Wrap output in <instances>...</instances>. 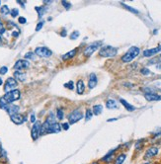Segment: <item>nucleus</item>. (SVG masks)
<instances>
[{
    "label": "nucleus",
    "instance_id": "nucleus-1",
    "mask_svg": "<svg viewBox=\"0 0 161 164\" xmlns=\"http://www.w3.org/2000/svg\"><path fill=\"white\" fill-rule=\"evenodd\" d=\"M140 50L138 49L137 47L130 48L129 50L123 55L122 60L124 61V62H130V61H133L136 56L140 55Z\"/></svg>",
    "mask_w": 161,
    "mask_h": 164
},
{
    "label": "nucleus",
    "instance_id": "nucleus-2",
    "mask_svg": "<svg viewBox=\"0 0 161 164\" xmlns=\"http://www.w3.org/2000/svg\"><path fill=\"white\" fill-rule=\"evenodd\" d=\"M118 53V49L112 45H105L102 47L99 50V55L103 58H114Z\"/></svg>",
    "mask_w": 161,
    "mask_h": 164
},
{
    "label": "nucleus",
    "instance_id": "nucleus-3",
    "mask_svg": "<svg viewBox=\"0 0 161 164\" xmlns=\"http://www.w3.org/2000/svg\"><path fill=\"white\" fill-rule=\"evenodd\" d=\"M102 45H103L102 41H97V42L92 43V44H90L89 45L86 47V49L84 50L83 55H85L86 58H89V56H91L93 55L98 49H101V48H102Z\"/></svg>",
    "mask_w": 161,
    "mask_h": 164
},
{
    "label": "nucleus",
    "instance_id": "nucleus-4",
    "mask_svg": "<svg viewBox=\"0 0 161 164\" xmlns=\"http://www.w3.org/2000/svg\"><path fill=\"white\" fill-rule=\"evenodd\" d=\"M20 96H21L20 91H19L18 89H14V90L10 91V92L5 93L3 98L7 101V103L10 104V103H12V102L18 100V99H20Z\"/></svg>",
    "mask_w": 161,
    "mask_h": 164
},
{
    "label": "nucleus",
    "instance_id": "nucleus-5",
    "mask_svg": "<svg viewBox=\"0 0 161 164\" xmlns=\"http://www.w3.org/2000/svg\"><path fill=\"white\" fill-rule=\"evenodd\" d=\"M82 118H83L82 113L79 111V110H74V111H72L69 114V116H68V122H69V124H75L79 122Z\"/></svg>",
    "mask_w": 161,
    "mask_h": 164
},
{
    "label": "nucleus",
    "instance_id": "nucleus-6",
    "mask_svg": "<svg viewBox=\"0 0 161 164\" xmlns=\"http://www.w3.org/2000/svg\"><path fill=\"white\" fill-rule=\"evenodd\" d=\"M35 53L41 58H50L53 55V52L46 47H39L35 50Z\"/></svg>",
    "mask_w": 161,
    "mask_h": 164
},
{
    "label": "nucleus",
    "instance_id": "nucleus-7",
    "mask_svg": "<svg viewBox=\"0 0 161 164\" xmlns=\"http://www.w3.org/2000/svg\"><path fill=\"white\" fill-rule=\"evenodd\" d=\"M18 85V82L17 80L15 78H13V77H9L7 80H6V83H5L4 85V91L5 92H10V91L14 90V88L17 87Z\"/></svg>",
    "mask_w": 161,
    "mask_h": 164
},
{
    "label": "nucleus",
    "instance_id": "nucleus-8",
    "mask_svg": "<svg viewBox=\"0 0 161 164\" xmlns=\"http://www.w3.org/2000/svg\"><path fill=\"white\" fill-rule=\"evenodd\" d=\"M41 128H42V124H41V122H36L34 124V126H33V128L31 130V136L34 141H36V139L41 136Z\"/></svg>",
    "mask_w": 161,
    "mask_h": 164
},
{
    "label": "nucleus",
    "instance_id": "nucleus-9",
    "mask_svg": "<svg viewBox=\"0 0 161 164\" xmlns=\"http://www.w3.org/2000/svg\"><path fill=\"white\" fill-rule=\"evenodd\" d=\"M30 66V62L27 60H20L18 61H16V63L14 64V69L15 70H18V71H21L23 70V69H26L28 68Z\"/></svg>",
    "mask_w": 161,
    "mask_h": 164
},
{
    "label": "nucleus",
    "instance_id": "nucleus-10",
    "mask_svg": "<svg viewBox=\"0 0 161 164\" xmlns=\"http://www.w3.org/2000/svg\"><path fill=\"white\" fill-rule=\"evenodd\" d=\"M10 118H11V121H12L14 124H16V125H22V124L27 120V118L25 117V116H23L21 114L12 115V116H10Z\"/></svg>",
    "mask_w": 161,
    "mask_h": 164
},
{
    "label": "nucleus",
    "instance_id": "nucleus-11",
    "mask_svg": "<svg viewBox=\"0 0 161 164\" xmlns=\"http://www.w3.org/2000/svg\"><path fill=\"white\" fill-rule=\"evenodd\" d=\"M159 52H161V45H158L156 48H153V49H148V50H145L143 52V56H145V58H151V56H153L154 55H156Z\"/></svg>",
    "mask_w": 161,
    "mask_h": 164
},
{
    "label": "nucleus",
    "instance_id": "nucleus-12",
    "mask_svg": "<svg viewBox=\"0 0 161 164\" xmlns=\"http://www.w3.org/2000/svg\"><path fill=\"white\" fill-rule=\"evenodd\" d=\"M158 151H159V150H158L157 147H155V146H152V147H150V148H148L146 150L145 154H144V159L147 160V159H149V158L154 157L155 155L158 154Z\"/></svg>",
    "mask_w": 161,
    "mask_h": 164
},
{
    "label": "nucleus",
    "instance_id": "nucleus-13",
    "mask_svg": "<svg viewBox=\"0 0 161 164\" xmlns=\"http://www.w3.org/2000/svg\"><path fill=\"white\" fill-rule=\"evenodd\" d=\"M61 131V125H59L58 123H54L48 128L46 133H57Z\"/></svg>",
    "mask_w": 161,
    "mask_h": 164
},
{
    "label": "nucleus",
    "instance_id": "nucleus-14",
    "mask_svg": "<svg viewBox=\"0 0 161 164\" xmlns=\"http://www.w3.org/2000/svg\"><path fill=\"white\" fill-rule=\"evenodd\" d=\"M144 97L147 101H159L161 100V96L158 95V94H155L153 92H147L145 93V95H144Z\"/></svg>",
    "mask_w": 161,
    "mask_h": 164
},
{
    "label": "nucleus",
    "instance_id": "nucleus-15",
    "mask_svg": "<svg viewBox=\"0 0 161 164\" xmlns=\"http://www.w3.org/2000/svg\"><path fill=\"white\" fill-rule=\"evenodd\" d=\"M98 80H97V76L95 73H91L89 76V81H88V87L90 89H93L95 86L97 85Z\"/></svg>",
    "mask_w": 161,
    "mask_h": 164
},
{
    "label": "nucleus",
    "instance_id": "nucleus-16",
    "mask_svg": "<svg viewBox=\"0 0 161 164\" xmlns=\"http://www.w3.org/2000/svg\"><path fill=\"white\" fill-rule=\"evenodd\" d=\"M19 106H17V105H12V104H9L8 105V107L6 108V111L7 113L9 114L10 116L12 115H15V114H18L19 112Z\"/></svg>",
    "mask_w": 161,
    "mask_h": 164
},
{
    "label": "nucleus",
    "instance_id": "nucleus-17",
    "mask_svg": "<svg viewBox=\"0 0 161 164\" xmlns=\"http://www.w3.org/2000/svg\"><path fill=\"white\" fill-rule=\"evenodd\" d=\"M14 78L16 80H19V81H21V82H23V81H25L26 78H27V75L25 72H22V71H18V70H16L14 72Z\"/></svg>",
    "mask_w": 161,
    "mask_h": 164
},
{
    "label": "nucleus",
    "instance_id": "nucleus-18",
    "mask_svg": "<svg viewBox=\"0 0 161 164\" xmlns=\"http://www.w3.org/2000/svg\"><path fill=\"white\" fill-rule=\"evenodd\" d=\"M84 90H85V84L82 80H78L77 83H76V92L79 95L84 93Z\"/></svg>",
    "mask_w": 161,
    "mask_h": 164
},
{
    "label": "nucleus",
    "instance_id": "nucleus-19",
    "mask_svg": "<svg viewBox=\"0 0 161 164\" xmlns=\"http://www.w3.org/2000/svg\"><path fill=\"white\" fill-rule=\"evenodd\" d=\"M120 102H121V104H122L123 106H124L125 108L127 109L129 112H133V111H135V107L133 106L132 104H130L128 101H125V99H121V100H120Z\"/></svg>",
    "mask_w": 161,
    "mask_h": 164
},
{
    "label": "nucleus",
    "instance_id": "nucleus-20",
    "mask_svg": "<svg viewBox=\"0 0 161 164\" xmlns=\"http://www.w3.org/2000/svg\"><path fill=\"white\" fill-rule=\"evenodd\" d=\"M106 106H107L108 109H117L118 108V103L114 100V99H109V100L106 102Z\"/></svg>",
    "mask_w": 161,
    "mask_h": 164
},
{
    "label": "nucleus",
    "instance_id": "nucleus-21",
    "mask_svg": "<svg viewBox=\"0 0 161 164\" xmlns=\"http://www.w3.org/2000/svg\"><path fill=\"white\" fill-rule=\"evenodd\" d=\"M76 53H77V49H74L72 50H70V52H68L67 53H65L62 56V60H70V58H72L73 56H75Z\"/></svg>",
    "mask_w": 161,
    "mask_h": 164
},
{
    "label": "nucleus",
    "instance_id": "nucleus-22",
    "mask_svg": "<svg viewBox=\"0 0 161 164\" xmlns=\"http://www.w3.org/2000/svg\"><path fill=\"white\" fill-rule=\"evenodd\" d=\"M102 111H103V106L99 104L93 106V111H92V113H93V115H100Z\"/></svg>",
    "mask_w": 161,
    "mask_h": 164
},
{
    "label": "nucleus",
    "instance_id": "nucleus-23",
    "mask_svg": "<svg viewBox=\"0 0 161 164\" xmlns=\"http://www.w3.org/2000/svg\"><path fill=\"white\" fill-rule=\"evenodd\" d=\"M125 158H127V155H125V153H122V154H120L119 156L116 158L115 164H123V163H124V161H125Z\"/></svg>",
    "mask_w": 161,
    "mask_h": 164
},
{
    "label": "nucleus",
    "instance_id": "nucleus-24",
    "mask_svg": "<svg viewBox=\"0 0 161 164\" xmlns=\"http://www.w3.org/2000/svg\"><path fill=\"white\" fill-rule=\"evenodd\" d=\"M46 122H47L48 125H53V124L56 123V116H54V114H53V113H50V115L48 116Z\"/></svg>",
    "mask_w": 161,
    "mask_h": 164
},
{
    "label": "nucleus",
    "instance_id": "nucleus-25",
    "mask_svg": "<svg viewBox=\"0 0 161 164\" xmlns=\"http://www.w3.org/2000/svg\"><path fill=\"white\" fill-rule=\"evenodd\" d=\"M8 105H9V103H7V101L5 100L3 97L0 98V108L3 109V110H6V108L8 107Z\"/></svg>",
    "mask_w": 161,
    "mask_h": 164
},
{
    "label": "nucleus",
    "instance_id": "nucleus-26",
    "mask_svg": "<svg viewBox=\"0 0 161 164\" xmlns=\"http://www.w3.org/2000/svg\"><path fill=\"white\" fill-rule=\"evenodd\" d=\"M0 12H1L2 15H8L10 13V9L7 5H4V6H2V8L0 9Z\"/></svg>",
    "mask_w": 161,
    "mask_h": 164
},
{
    "label": "nucleus",
    "instance_id": "nucleus-27",
    "mask_svg": "<svg viewBox=\"0 0 161 164\" xmlns=\"http://www.w3.org/2000/svg\"><path fill=\"white\" fill-rule=\"evenodd\" d=\"M92 117H93V113H92V111L90 109H87L85 113V120L88 122V121L92 119Z\"/></svg>",
    "mask_w": 161,
    "mask_h": 164
},
{
    "label": "nucleus",
    "instance_id": "nucleus-28",
    "mask_svg": "<svg viewBox=\"0 0 161 164\" xmlns=\"http://www.w3.org/2000/svg\"><path fill=\"white\" fill-rule=\"evenodd\" d=\"M122 5H123V6H124L127 10H129V11L133 12V13H135V14H137V13H138V10H136V9H135V8H133V7L129 6V5L124 4V3H122Z\"/></svg>",
    "mask_w": 161,
    "mask_h": 164
},
{
    "label": "nucleus",
    "instance_id": "nucleus-29",
    "mask_svg": "<svg viewBox=\"0 0 161 164\" xmlns=\"http://www.w3.org/2000/svg\"><path fill=\"white\" fill-rule=\"evenodd\" d=\"M56 118L58 120H62L63 119V110L62 109H58L56 112Z\"/></svg>",
    "mask_w": 161,
    "mask_h": 164
},
{
    "label": "nucleus",
    "instance_id": "nucleus-30",
    "mask_svg": "<svg viewBox=\"0 0 161 164\" xmlns=\"http://www.w3.org/2000/svg\"><path fill=\"white\" fill-rule=\"evenodd\" d=\"M36 11L39 13V18H42V16H43V13H45V8L43 7H36Z\"/></svg>",
    "mask_w": 161,
    "mask_h": 164
},
{
    "label": "nucleus",
    "instance_id": "nucleus-31",
    "mask_svg": "<svg viewBox=\"0 0 161 164\" xmlns=\"http://www.w3.org/2000/svg\"><path fill=\"white\" fill-rule=\"evenodd\" d=\"M25 58H26V60H34V58H35V53H32V52L27 53L25 55Z\"/></svg>",
    "mask_w": 161,
    "mask_h": 164
},
{
    "label": "nucleus",
    "instance_id": "nucleus-32",
    "mask_svg": "<svg viewBox=\"0 0 161 164\" xmlns=\"http://www.w3.org/2000/svg\"><path fill=\"white\" fill-rule=\"evenodd\" d=\"M10 14H11V16H12L13 18L17 17L18 14H19V10L17 9V8H13V9L10 11Z\"/></svg>",
    "mask_w": 161,
    "mask_h": 164
},
{
    "label": "nucleus",
    "instance_id": "nucleus-33",
    "mask_svg": "<svg viewBox=\"0 0 161 164\" xmlns=\"http://www.w3.org/2000/svg\"><path fill=\"white\" fill-rule=\"evenodd\" d=\"M78 37H79V32L75 31V32H73L71 35H70V40H75V39H77Z\"/></svg>",
    "mask_w": 161,
    "mask_h": 164
},
{
    "label": "nucleus",
    "instance_id": "nucleus-34",
    "mask_svg": "<svg viewBox=\"0 0 161 164\" xmlns=\"http://www.w3.org/2000/svg\"><path fill=\"white\" fill-rule=\"evenodd\" d=\"M140 72H141V74H143V75H149L150 74V70L145 68V67H144V68H141Z\"/></svg>",
    "mask_w": 161,
    "mask_h": 164
},
{
    "label": "nucleus",
    "instance_id": "nucleus-35",
    "mask_svg": "<svg viewBox=\"0 0 161 164\" xmlns=\"http://www.w3.org/2000/svg\"><path fill=\"white\" fill-rule=\"evenodd\" d=\"M7 71H8V68L6 66H2L1 68H0V74H2V75L6 74Z\"/></svg>",
    "mask_w": 161,
    "mask_h": 164
},
{
    "label": "nucleus",
    "instance_id": "nucleus-36",
    "mask_svg": "<svg viewBox=\"0 0 161 164\" xmlns=\"http://www.w3.org/2000/svg\"><path fill=\"white\" fill-rule=\"evenodd\" d=\"M64 86H65V87H68L70 90H72L73 88H74V85H73V82L72 81H69L68 83H66V84H64Z\"/></svg>",
    "mask_w": 161,
    "mask_h": 164
},
{
    "label": "nucleus",
    "instance_id": "nucleus-37",
    "mask_svg": "<svg viewBox=\"0 0 161 164\" xmlns=\"http://www.w3.org/2000/svg\"><path fill=\"white\" fill-rule=\"evenodd\" d=\"M43 24H45V22H43V21H42V22H40L39 24H38V25H37V27H36V31H40L41 29L43 28Z\"/></svg>",
    "mask_w": 161,
    "mask_h": 164
},
{
    "label": "nucleus",
    "instance_id": "nucleus-38",
    "mask_svg": "<svg viewBox=\"0 0 161 164\" xmlns=\"http://www.w3.org/2000/svg\"><path fill=\"white\" fill-rule=\"evenodd\" d=\"M61 4L63 5V6L66 8V9H69L70 8V6H71V5H70V3H67L66 1H65V0H63V1H61Z\"/></svg>",
    "mask_w": 161,
    "mask_h": 164
},
{
    "label": "nucleus",
    "instance_id": "nucleus-39",
    "mask_svg": "<svg viewBox=\"0 0 161 164\" xmlns=\"http://www.w3.org/2000/svg\"><path fill=\"white\" fill-rule=\"evenodd\" d=\"M18 21H19V23H20V24H26V22H27V20H26L25 17H19Z\"/></svg>",
    "mask_w": 161,
    "mask_h": 164
},
{
    "label": "nucleus",
    "instance_id": "nucleus-40",
    "mask_svg": "<svg viewBox=\"0 0 161 164\" xmlns=\"http://www.w3.org/2000/svg\"><path fill=\"white\" fill-rule=\"evenodd\" d=\"M61 128L63 129V130L67 131L68 129H69V124H68V123H63V124L61 125Z\"/></svg>",
    "mask_w": 161,
    "mask_h": 164
},
{
    "label": "nucleus",
    "instance_id": "nucleus-41",
    "mask_svg": "<svg viewBox=\"0 0 161 164\" xmlns=\"http://www.w3.org/2000/svg\"><path fill=\"white\" fill-rule=\"evenodd\" d=\"M31 122L32 123H36V117H35L34 114H32V116H31Z\"/></svg>",
    "mask_w": 161,
    "mask_h": 164
},
{
    "label": "nucleus",
    "instance_id": "nucleus-42",
    "mask_svg": "<svg viewBox=\"0 0 161 164\" xmlns=\"http://www.w3.org/2000/svg\"><path fill=\"white\" fill-rule=\"evenodd\" d=\"M12 36H14V37H18V36H19V32H17V31L13 32V33H12Z\"/></svg>",
    "mask_w": 161,
    "mask_h": 164
},
{
    "label": "nucleus",
    "instance_id": "nucleus-43",
    "mask_svg": "<svg viewBox=\"0 0 161 164\" xmlns=\"http://www.w3.org/2000/svg\"><path fill=\"white\" fill-rule=\"evenodd\" d=\"M156 68L161 69V63H158V64H157V65H156Z\"/></svg>",
    "mask_w": 161,
    "mask_h": 164
},
{
    "label": "nucleus",
    "instance_id": "nucleus-44",
    "mask_svg": "<svg viewBox=\"0 0 161 164\" xmlns=\"http://www.w3.org/2000/svg\"><path fill=\"white\" fill-rule=\"evenodd\" d=\"M114 121H117V119H110V120H108V122H114Z\"/></svg>",
    "mask_w": 161,
    "mask_h": 164
},
{
    "label": "nucleus",
    "instance_id": "nucleus-45",
    "mask_svg": "<svg viewBox=\"0 0 161 164\" xmlns=\"http://www.w3.org/2000/svg\"><path fill=\"white\" fill-rule=\"evenodd\" d=\"M61 35H62V36H63V37H64V36H66V34H65V31L62 32V34H61Z\"/></svg>",
    "mask_w": 161,
    "mask_h": 164
},
{
    "label": "nucleus",
    "instance_id": "nucleus-46",
    "mask_svg": "<svg viewBox=\"0 0 161 164\" xmlns=\"http://www.w3.org/2000/svg\"><path fill=\"white\" fill-rule=\"evenodd\" d=\"M2 84H3V81H2V79L0 78V85H2Z\"/></svg>",
    "mask_w": 161,
    "mask_h": 164
},
{
    "label": "nucleus",
    "instance_id": "nucleus-47",
    "mask_svg": "<svg viewBox=\"0 0 161 164\" xmlns=\"http://www.w3.org/2000/svg\"><path fill=\"white\" fill-rule=\"evenodd\" d=\"M1 152H2V148H1V146H0V154H1Z\"/></svg>",
    "mask_w": 161,
    "mask_h": 164
},
{
    "label": "nucleus",
    "instance_id": "nucleus-48",
    "mask_svg": "<svg viewBox=\"0 0 161 164\" xmlns=\"http://www.w3.org/2000/svg\"><path fill=\"white\" fill-rule=\"evenodd\" d=\"M1 41H2V39H1V35H0V45H1Z\"/></svg>",
    "mask_w": 161,
    "mask_h": 164
},
{
    "label": "nucleus",
    "instance_id": "nucleus-49",
    "mask_svg": "<svg viewBox=\"0 0 161 164\" xmlns=\"http://www.w3.org/2000/svg\"><path fill=\"white\" fill-rule=\"evenodd\" d=\"M92 164H98V162H93V163H92Z\"/></svg>",
    "mask_w": 161,
    "mask_h": 164
},
{
    "label": "nucleus",
    "instance_id": "nucleus-50",
    "mask_svg": "<svg viewBox=\"0 0 161 164\" xmlns=\"http://www.w3.org/2000/svg\"><path fill=\"white\" fill-rule=\"evenodd\" d=\"M144 164H150V163H144Z\"/></svg>",
    "mask_w": 161,
    "mask_h": 164
},
{
    "label": "nucleus",
    "instance_id": "nucleus-51",
    "mask_svg": "<svg viewBox=\"0 0 161 164\" xmlns=\"http://www.w3.org/2000/svg\"><path fill=\"white\" fill-rule=\"evenodd\" d=\"M0 5H1V1H0Z\"/></svg>",
    "mask_w": 161,
    "mask_h": 164
},
{
    "label": "nucleus",
    "instance_id": "nucleus-52",
    "mask_svg": "<svg viewBox=\"0 0 161 164\" xmlns=\"http://www.w3.org/2000/svg\"><path fill=\"white\" fill-rule=\"evenodd\" d=\"M0 23H2V22H1V20H0Z\"/></svg>",
    "mask_w": 161,
    "mask_h": 164
},
{
    "label": "nucleus",
    "instance_id": "nucleus-53",
    "mask_svg": "<svg viewBox=\"0 0 161 164\" xmlns=\"http://www.w3.org/2000/svg\"><path fill=\"white\" fill-rule=\"evenodd\" d=\"M160 56H161V55H160Z\"/></svg>",
    "mask_w": 161,
    "mask_h": 164
}]
</instances>
